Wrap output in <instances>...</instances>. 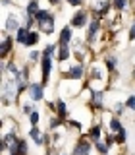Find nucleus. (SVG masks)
<instances>
[{
	"label": "nucleus",
	"instance_id": "23",
	"mask_svg": "<svg viewBox=\"0 0 135 155\" xmlns=\"http://www.w3.org/2000/svg\"><path fill=\"white\" fill-rule=\"evenodd\" d=\"M125 4H127V0H112V6H114L116 10H124Z\"/></svg>",
	"mask_w": 135,
	"mask_h": 155
},
{
	"label": "nucleus",
	"instance_id": "16",
	"mask_svg": "<svg viewBox=\"0 0 135 155\" xmlns=\"http://www.w3.org/2000/svg\"><path fill=\"white\" fill-rule=\"evenodd\" d=\"M37 41H39V35L35 31H29V35H27V43H25V47H33V45H37Z\"/></svg>",
	"mask_w": 135,
	"mask_h": 155
},
{
	"label": "nucleus",
	"instance_id": "39",
	"mask_svg": "<svg viewBox=\"0 0 135 155\" xmlns=\"http://www.w3.org/2000/svg\"><path fill=\"white\" fill-rule=\"evenodd\" d=\"M10 155H19V153H10Z\"/></svg>",
	"mask_w": 135,
	"mask_h": 155
},
{
	"label": "nucleus",
	"instance_id": "10",
	"mask_svg": "<svg viewBox=\"0 0 135 155\" xmlns=\"http://www.w3.org/2000/svg\"><path fill=\"white\" fill-rule=\"evenodd\" d=\"M56 113H58V116H60V118H66V116H68L66 103H64L62 99H58V101H56Z\"/></svg>",
	"mask_w": 135,
	"mask_h": 155
},
{
	"label": "nucleus",
	"instance_id": "9",
	"mask_svg": "<svg viewBox=\"0 0 135 155\" xmlns=\"http://www.w3.org/2000/svg\"><path fill=\"white\" fill-rule=\"evenodd\" d=\"M70 39H71V29L70 27H64L60 31V45H68Z\"/></svg>",
	"mask_w": 135,
	"mask_h": 155
},
{
	"label": "nucleus",
	"instance_id": "32",
	"mask_svg": "<svg viewBox=\"0 0 135 155\" xmlns=\"http://www.w3.org/2000/svg\"><path fill=\"white\" fill-rule=\"evenodd\" d=\"M81 2H83V0H68V4H70V6H79Z\"/></svg>",
	"mask_w": 135,
	"mask_h": 155
},
{
	"label": "nucleus",
	"instance_id": "40",
	"mask_svg": "<svg viewBox=\"0 0 135 155\" xmlns=\"http://www.w3.org/2000/svg\"><path fill=\"white\" fill-rule=\"evenodd\" d=\"M133 78H135V70H133Z\"/></svg>",
	"mask_w": 135,
	"mask_h": 155
},
{
	"label": "nucleus",
	"instance_id": "37",
	"mask_svg": "<svg viewBox=\"0 0 135 155\" xmlns=\"http://www.w3.org/2000/svg\"><path fill=\"white\" fill-rule=\"evenodd\" d=\"M112 142H114V138H112V136H108V138H106V145L110 147V143H112Z\"/></svg>",
	"mask_w": 135,
	"mask_h": 155
},
{
	"label": "nucleus",
	"instance_id": "7",
	"mask_svg": "<svg viewBox=\"0 0 135 155\" xmlns=\"http://www.w3.org/2000/svg\"><path fill=\"white\" fill-rule=\"evenodd\" d=\"M99 19H93V21H91V25H89V31H87V39H89V41H93V39L96 37V31H99Z\"/></svg>",
	"mask_w": 135,
	"mask_h": 155
},
{
	"label": "nucleus",
	"instance_id": "14",
	"mask_svg": "<svg viewBox=\"0 0 135 155\" xmlns=\"http://www.w3.org/2000/svg\"><path fill=\"white\" fill-rule=\"evenodd\" d=\"M6 29H8V31H17V29H19V21L14 16H10L8 21H6Z\"/></svg>",
	"mask_w": 135,
	"mask_h": 155
},
{
	"label": "nucleus",
	"instance_id": "30",
	"mask_svg": "<svg viewBox=\"0 0 135 155\" xmlns=\"http://www.w3.org/2000/svg\"><path fill=\"white\" fill-rule=\"evenodd\" d=\"M114 64H116L114 58H108V60H106V66H108V70H114Z\"/></svg>",
	"mask_w": 135,
	"mask_h": 155
},
{
	"label": "nucleus",
	"instance_id": "5",
	"mask_svg": "<svg viewBox=\"0 0 135 155\" xmlns=\"http://www.w3.org/2000/svg\"><path fill=\"white\" fill-rule=\"evenodd\" d=\"M29 134H31V138H33V142H35L37 145H42V143H45V142H46V136H45V134H41V132H39V128H37V126H33V128H31V132H29Z\"/></svg>",
	"mask_w": 135,
	"mask_h": 155
},
{
	"label": "nucleus",
	"instance_id": "19",
	"mask_svg": "<svg viewBox=\"0 0 135 155\" xmlns=\"http://www.w3.org/2000/svg\"><path fill=\"white\" fill-rule=\"evenodd\" d=\"M25 151H27L25 140H17V153H19V155H25Z\"/></svg>",
	"mask_w": 135,
	"mask_h": 155
},
{
	"label": "nucleus",
	"instance_id": "3",
	"mask_svg": "<svg viewBox=\"0 0 135 155\" xmlns=\"http://www.w3.org/2000/svg\"><path fill=\"white\" fill-rule=\"evenodd\" d=\"M39 27H41L42 31L46 33V35H50V33H54V16L50 14V16H48L46 19H42V21L39 23Z\"/></svg>",
	"mask_w": 135,
	"mask_h": 155
},
{
	"label": "nucleus",
	"instance_id": "1",
	"mask_svg": "<svg viewBox=\"0 0 135 155\" xmlns=\"http://www.w3.org/2000/svg\"><path fill=\"white\" fill-rule=\"evenodd\" d=\"M42 85H46L48 84V76H50V68H52V60H50V56H42Z\"/></svg>",
	"mask_w": 135,
	"mask_h": 155
},
{
	"label": "nucleus",
	"instance_id": "28",
	"mask_svg": "<svg viewBox=\"0 0 135 155\" xmlns=\"http://www.w3.org/2000/svg\"><path fill=\"white\" fill-rule=\"evenodd\" d=\"M114 110H116L118 114L124 113V110H125V105H124V103H116V105H114Z\"/></svg>",
	"mask_w": 135,
	"mask_h": 155
},
{
	"label": "nucleus",
	"instance_id": "6",
	"mask_svg": "<svg viewBox=\"0 0 135 155\" xmlns=\"http://www.w3.org/2000/svg\"><path fill=\"white\" fill-rule=\"evenodd\" d=\"M87 23V14L85 12H77L74 18H71V25H75V27H83Z\"/></svg>",
	"mask_w": 135,
	"mask_h": 155
},
{
	"label": "nucleus",
	"instance_id": "20",
	"mask_svg": "<svg viewBox=\"0 0 135 155\" xmlns=\"http://www.w3.org/2000/svg\"><path fill=\"white\" fill-rule=\"evenodd\" d=\"M110 128H112L114 132H120V130H124V128H122V122H120L118 118H112V120H110Z\"/></svg>",
	"mask_w": 135,
	"mask_h": 155
},
{
	"label": "nucleus",
	"instance_id": "12",
	"mask_svg": "<svg viewBox=\"0 0 135 155\" xmlns=\"http://www.w3.org/2000/svg\"><path fill=\"white\" fill-rule=\"evenodd\" d=\"M27 35H29V29L27 27H19L17 29V43H21V45H25L27 43Z\"/></svg>",
	"mask_w": 135,
	"mask_h": 155
},
{
	"label": "nucleus",
	"instance_id": "33",
	"mask_svg": "<svg viewBox=\"0 0 135 155\" xmlns=\"http://www.w3.org/2000/svg\"><path fill=\"white\" fill-rule=\"evenodd\" d=\"M58 124H60V120H58V118H52V122H50V128H58Z\"/></svg>",
	"mask_w": 135,
	"mask_h": 155
},
{
	"label": "nucleus",
	"instance_id": "24",
	"mask_svg": "<svg viewBox=\"0 0 135 155\" xmlns=\"http://www.w3.org/2000/svg\"><path fill=\"white\" fill-rule=\"evenodd\" d=\"M54 51H56L54 45H48L45 51H42V56H52V54H54Z\"/></svg>",
	"mask_w": 135,
	"mask_h": 155
},
{
	"label": "nucleus",
	"instance_id": "22",
	"mask_svg": "<svg viewBox=\"0 0 135 155\" xmlns=\"http://www.w3.org/2000/svg\"><path fill=\"white\" fill-rule=\"evenodd\" d=\"M95 145H96V149H99V153H106L108 151V145H106V142H95Z\"/></svg>",
	"mask_w": 135,
	"mask_h": 155
},
{
	"label": "nucleus",
	"instance_id": "41",
	"mask_svg": "<svg viewBox=\"0 0 135 155\" xmlns=\"http://www.w3.org/2000/svg\"><path fill=\"white\" fill-rule=\"evenodd\" d=\"M60 155H66V153H60Z\"/></svg>",
	"mask_w": 135,
	"mask_h": 155
},
{
	"label": "nucleus",
	"instance_id": "26",
	"mask_svg": "<svg viewBox=\"0 0 135 155\" xmlns=\"http://www.w3.org/2000/svg\"><path fill=\"white\" fill-rule=\"evenodd\" d=\"M125 105H127L131 110H135V95H129V99H127V103H125Z\"/></svg>",
	"mask_w": 135,
	"mask_h": 155
},
{
	"label": "nucleus",
	"instance_id": "8",
	"mask_svg": "<svg viewBox=\"0 0 135 155\" xmlns=\"http://www.w3.org/2000/svg\"><path fill=\"white\" fill-rule=\"evenodd\" d=\"M70 78L71 80H81L83 78V66H71V70H70Z\"/></svg>",
	"mask_w": 135,
	"mask_h": 155
},
{
	"label": "nucleus",
	"instance_id": "31",
	"mask_svg": "<svg viewBox=\"0 0 135 155\" xmlns=\"http://www.w3.org/2000/svg\"><path fill=\"white\" fill-rule=\"evenodd\" d=\"M133 39H135V21H133L131 29H129V41H133Z\"/></svg>",
	"mask_w": 135,
	"mask_h": 155
},
{
	"label": "nucleus",
	"instance_id": "25",
	"mask_svg": "<svg viewBox=\"0 0 135 155\" xmlns=\"http://www.w3.org/2000/svg\"><path fill=\"white\" fill-rule=\"evenodd\" d=\"M125 138H127V132H125V130H120V132H118V138H116V142H118V143H124Z\"/></svg>",
	"mask_w": 135,
	"mask_h": 155
},
{
	"label": "nucleus",
	"instance_id": "4",
	"mask_svg": "<svg viewBox=\"0 0 135 155\" xmlns=\"http://www.w3.org/2000/svg\"><path fill=\"white\" fill-rule=\"evenodd\" d=\"M29 95L33 101H41L42 99V84H31L29 85Z\"/></svg>",
	"mask_w": 135,
	"mask_h": 155
},
{
	"label": "nucleus",
	"instance_id": "2",
	"mask_svg": "<svg viewBox=\"0 0 135 155\" xmlns=\"http://www.w3.org/2000/svg\"><path fill=\"white\" fill-rule=\"evenodd\" d=\"M91 153V143L85 142V140H81V142L75 143L74 147V155H89Z\"/></svg>",
	"mask_w": 135,
	"mask_h": 155
},
{
	"label": "nucleus",
	"instance_id": "35",
	"mask_svg": "<svg viewBox=\"0 0 135 155\" xmlns=\"http://www.w3.org/2000/svg\"><path fill=\"white\" fill-rule=\"evenodd\" d=\"M70 124H71V126H75V128H81V124L77 122V120H70Z\"/></svg>",
	"mask_w": 135,
	"mask_h": 155
},
{
	"label": "nucleus",
	"instance_id": "17",
	"mask_svg": "<svg viewBox=\"0 0 135 155\" xmlns=\"http://www.w3.org/2000/svg\"><path fill=\"white\" fill-rule=\"evenodd\" d=\"M68 56H70V48H68V45H60V51H58V58H60V60H66Z\"/></svg>",
	"mask_w": 135,
	"mask_h": 155
},
{
	"label": "nucleus",
	"instance_id": "34",
	"mask_svg": "<svg viewBox=\"0 0 135 155\" xmlns=\"http://www.w3.org/2000/svg\"><path fill=\"white\" fill-rule=\"evenodd\" d=\"M29 56H31V60H37V58H39V52H37V51H33Z\"/></svg>",
	"mask_w": 135,
	"mask_h": 155
},
{
	"label": "nucleus",
	"instance_id": "11",
	"mask_svg": "<svg viewBox=\"0 0 135 155\" xmlns=\"http://www.w3.org/2000/svg\"><path fill=\"white\" fill-rule=\"evenodd\" d=\"M39 0H29V4H27V16H37V12H39Z\"/></svg>",
	"mask_w": 135,
	"mask_h": 155
},
{
	"label": "nucleus",
	"instance_id": "36",
	"mask_svg": "<svg viewBox=\"0 0 135 155\" xmlns=\"http://www.w3.org/2000/svg\"><path fill=\"white\" fill-rule=\"evenodd\" d=\"M93 76H95V80H100V72L99 70H93Z\"/></svg>",
	"mask_w": 135,
	"mask_h": 155
},
{
	"label": "nucleus",
	"instance_id": "27",
	"mask_svg": "<svg viewBox=\"0 0 135 155\" xmlns=\"http://www.w3.org/2000/svg\"><path fill=\"white\" fill-rule=\"evenodd\" d=\"M29 116H31V126H37V124H39V113L35 110V113L29 114Z\"/></svg>",
	"mask_w": 135,
	"mask_h": 155
},
{
	"label": "nucleus",
	"instance_id": "15",
	"mask_svg": "<svg viewBox=\"0 0 135 155\" xmlns=\"http://www.w3.org/2000/svg\"><path fill=\"white\" fill-rule=\"evenodd\" d=\"M89 138H91V142H99L100 140V126H93V128H91Z\"/></svg>",
	"mask_w": 135,
	"mask_h": 155
},
{
	"label": "nucleus",
	"instance_id": "21",
	"mask_svg": "<svg viewBox=\"0 0 135 155\" xmlns=\"http://www.w3.org/2000/svg\"><path fill=\"white\" fill-rule=\"evenodd\" d=\"M48 16H50V12H46V10H39V12H37V16H35V19H37L39 23H41L42 19H46Z\"/></svg>",
	"mask_w": 135,
	"mask_h": 155
},
{
	"label": "nucleus",
	"instance_id": "18",
	"mask_svg": "<svg viewBox=\"0 0 135 155\" xmlns=\"http://www.w3.org/2000/svg\"><path fill=\"white\" fill-rule=\"evenodd\" d=\"M10 48H12V39H10V37H4V41H2V54H8Z\"/></svg>",
	"mask_w": 135,
	"mask_h": 155
},
{
	"label": "nucleus",
	"instance_id": "29",
	"mask_svg": "<svg viewBox=\"0 0 135 155\" xmlns=\"http://www.w3.org/2000/svg\"><path fill=\"white\" fill-rule=\"evenodd\" d=\"M33 109H35L33 105H23V113H25V114H33V113H35Z\"/></svg>",
	"mask_w": 135,
	"mask_h": 155
},
{
	"label": "nucleus",
	"instance_id": "13",
	"mask_svg": "<svg viewBox=\"0 0 135 155\" xmlns=\"http://www.w3.org/2000/svg\"><path fill=\"white\" fill-rule=\"evenodd\" d=\"M91 99H93V105L96 109L102 107V93H100V91H91Z\"/></svg>",
	"mask_w": 135,
	"mask_h": 155
},
{
	"label": "nucleus",
	"instance_id": "38",
	"mask_svg": "<svg viewBox=\"0 0 135 155\" xmlns=\"http://www.w3.org/2000/svg\"><path fill=\"white\" fill-rule=\"evenodd\" d=\"M48 2H50V4H60L62 0H48Z\"/></svg>",
	"mask_w": 135,
	"mask_h": 155
}]
</instances>
